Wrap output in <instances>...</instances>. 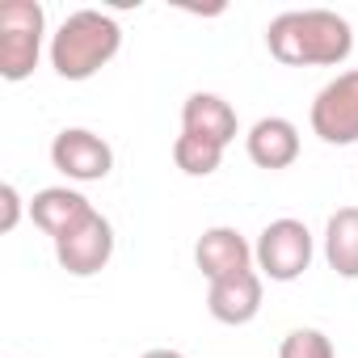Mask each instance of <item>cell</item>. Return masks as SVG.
<instances>
[{
	"label": "cell",
	"mask_w": 358,
	"mask_h": 358,
	"mask_svg": "<svg viewBox=\"0 0 358 358\" xmlns=\"http://www.w3.org/2000/svg\"><path fill=\"white\" fill-rule=\"evenodd\" d=\"M139 358H186L182 350H148V354H139Z\"/></svg>",
	"instance_id": "17"
},
{
	"label": "cell",
	"mask_w": 358,
	"mask_h": 358,
	"mask_svg": "<svg viewBox=\"0 0 358 358\" xmlns=\"http://www.w3.org/2000/svg\"><path fill=\"white\" fill-rule=\"evenodd\" d=\"M324 262L341 278H358V207H337L324 224Z\"/></svg>",
	"instance_id": "13"
},
{
	"label": "cell",
	"mask_w": 358,
	"mask_h": 358,
	"mask_svg": "<svg viewBox=\"0 0 358 358\" xmlns=\"http://www.w3.org/2000/svg\"><path fill=\"white\" fill-rule=\"evenodd\" d=\"M22 211L30 215V207H22L17 186H13V182H5V186H0V232H5V236L22 224Z\"/></svg>",
	"instance_id": "16"
},
{
	"label": "cell",
	"mask_w": 358,
	"mask_h": 358,
	"mask_svg": "<svg viewBox=\"0 0 358 358\" xmlns=\"http://www.w3.org/2000/svg\"><path fill=\"white\" fill-rule=\"evenodd\" d=\"M278 358H337V350L320 329H291L278 345Z\"/></svg>",
	"instance_id": "15"
},
{
	"label": "cell",
	"mask_w": 358,
	"mask_h": 358,
	"mask_svg": "<svg viewBox=\"0 0 358 358\" xmlns=\"http://www.w3.org/2000/svg\"><path fill=\"white\" fill-rule=\"evenodd\" d=\"M312 253H316V245H312L308 224L282 215V220H274V224L262 228V236L253 245V266L270 282H295L312 266Z\"/></svg>",
	"instance_id": "4"
},
{
	"label": "cell",
	"mask_w": 358,
	"mask_h": 358,
	"mask_svg": "<svg viewBox=\"0 0 358 358\" xmlns=\"http://www.w3.org/2000/svg\"><path fill=\"white\" fill-rule=\"evenodd\" d=\"M110 257H114V224H110L101 211L85 215L76 228H68V232L55 241V262H59V270H68L72 278H93V274H101V270L110 266Z\"/></svg>",
	"instance_id": "6"
},
{
	"label": "cell",
	"mask_w": 358,
	"mask_h": 358,
	"mask_svg": "<svg viewBox=\"0 0 358 358\" xmlns=\"http://www.w3.org/2000/svg\"><path fill=\"white\" fill-rule=\"evenodd\" d=\"M51 164L68 182H101L114 169V148L89 127H64L51 139Z\"/></svg>",
	"instance_id": "7"
},
{
	"label": "cell",
	"mask_w": 358,
	"mask_h": 358,
	"mask_svg": "<svg viewBox=\"0 0 358 358\" xmlns=\"http://www.w3.org/2000/svg\"><path fill=\"white\" fill-rule=\"evenodd\" d=\"M245 152L257 169H291L299 160V127L282 114H270V118H257L245 135Z\"/></svg>",
	"instance_id": "9"
},
{
	"label": "cell",
	"mask_w": 358,
	"mask_h": 358,
	"mask_svg": "<svg viewBox=\"0 0 358 358\" xmlns=\"http://www.w3.org/2000/svg\"><path fill=\"white\" fill-rule=\"evenodd\" d=\"M207 312L220 320V324H249L257 312H262V274L257 270H245V274H232V278H220L207 287Z\"/></svg>",
	"instance_id": "10"
},
{
	"label": "cell",
	"mask_w": 358,
	"mask_h": 358,
	"mask_svg": "<svg viewBox=\"0 0 358 358\" xmlns=\"http://www.w3.org/2000/svg\"><path fill=\"white\" fill-rule=\"evenodd\" d=\"M173 164L182 169L186 177H211L224 164V148L211 143V139H203V135L182 131V135L173 139Z\"/></svg>",
	"instance_id": "14"
},
{
	"label": "cell",
	"mask_w": 358,
	"mask_h": 358,
	"mask_svg": "<svg viewBox=\"0 0 358 358\" xmlns=\"http://www.w3.org/2000/svg\"><path fill=\"white\" fill-rule=\"evenodd\" d=\"M182 131L203 135V139H211V143L228 148V143L236 139L241 122H236L232 101H224L220 93H190V97H186V106H182Z\"/></svg>",
	"instance_id": "12"
},
{
	"label": "cell",
	"mask_w": 358,
	"mask_h": 358,
	"mask_svg": "<svg viewBox=\"0 0 358 358\" xmlns=\"http://www.w3.org/2000/svg\"><path fill=\"white\" fill-rule=\"evenodd\" d=\"M308 122H312V135L324 139V143H333V148L358 143V68L333 76L312 97Z\"/></svg>",
	"instance_id": "5"
},
{
	"label": "cell",
	"mask_w": 358,
	"mask_h": 358,
	"mask_svg": "<svg viewBox=\"0 0 358 358\" xmlns=\"http://www.w3.org/2000/svg\"><path fill=\"white\" fill-rule=\"evenodd\" d=\"M26 207H30L34 228H43L51 241H59L68 228H76L85 215H93V203H89L80 190H72V186H47V190H38Z\"/></svg>",
	"instance_id": "11"
},
{
	"label": "cell",
	"mask_w": 358,
	"mask_h": 358,
	"mask_svg": "<svg viewBox=\"0 0 358 358\" xmlns=\"http://www.w3.org/2000/svg\"><path fill=\"white\" fill-rule=\"evenodd\" d=\"M266 47L287 68H337L354 51V30L333 9H287L266 26Z\"/></svg>",
	"instance_id": "1"
},
{
	"label": "cell",
	"mask_w": 358,
	"mask_h": 358,
	"mask_svg": "<svg viewBox=\"0 0 358 358\" xmlns=\"http://www.w3.org/2000/svg\"><path fill=\"white\" fill-rule=\"evenodd\" d=\"M122 51V26L101 9H76L51 34V68L64 80H93Z\"/></svg>",
	"instance_id": "2"
},
{
	"label": "cell",
	"mask_w": 358,
	"mask_h": 358,
	"mask_svg": "<svg viewBox=\"0 0 358 358\" xmlns=\"http://www.w3.org/2000/svg\"><path fill=\"white\" fill-rule=\"evenodd\" d=\"M47 13L38 0H5L0 5V76L9 85L34 76L43 59Z\"/></svg>",
	"instance_id": "3"
},
{
	"label": "cell",
	"mask_w": 358,
	"mask_h": 358,
	"mask_svg": "<svg viewBox=\"0 0 358 358\" xmlns=\"http://www.w3.org/2000/svg\"><path fill=\"white\" fill-rule=\"evenodd\" d=\"M194 266L203 270L207 282L245 274V270H253V245H249L236 228L215 224V228H207V232L199 236V245H194Z\"/></svg>",
	"instance_id": "8"
}]
</instances>
